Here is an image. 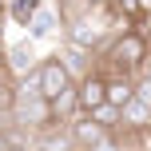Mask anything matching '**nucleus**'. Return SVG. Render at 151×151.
I'll list each match as a JSON object with an SVG mask.
<instances>
[{
    "label": "nucleus",
    "mask_w": 151,
    "mask_h": 151,
    "mask_svg": "<svg viewBox=\"0 0 151 151\" xmlns=\"http://www.w3.org/2000/svg\"><path fill=\"white\" fill-rule=\"evenodd\" d=\"M44 60L40 56V48H36V40H16V44H8L4 48V76L12 83H20V80H28L32 72H36V64Z\"/></svg>",
    "instance_id": "7ed1b4c3"
},
{
    "label": "nucleus",
    "mask_w": 151,
    "mask_h": 151,
    "mask_svg": "<svg viewBox=\"0 0 151 151\" xmlns=\"http://www.w3.org/2000/svg\"><path fill=\"white\" fill-rule=\"evenodd\" d=\"M60 28H64L60 8H56V4H40V12L28 20V40H36V44H40V40H52Z\"/></svg>",
    "instance_id": "39448f33"
},
{
    "label": "nucleus",
    "mask_w": 151,
    "mask_h": 151,
    "mask_svg": "<svg viewBox=\"0 0 151 151\" xmlns=\"http://www.w3.org/2000/svg\"><path fill=\"white\" fill-rule=\"evenodd\" d=\"M8 143H12V139H8V135H0V151H4V147H8Z\"/></svg>",
    "instance_id": "dca6fc26"
},
{
    "label": "nucleus",
    "mask_w": 151,
    "mask_h": 151,
    "mask_svg": "<svg viewBox=\"0 0 151 151\" xmlns=\"http://www.w3.org/2000/svg\"><path fill=\"white\" fill-rule=\"evenodd\" d=\"M131 96H135V80L131 76H107V104L111 107H123Z\"/></svg>",
    "instance_id": "6e6552de"
},
{
    "label": "nucleus",
    "mask_w": 151,
    "mask_h": 151,
    "mask_svg": "<svg viewBox=\"0 0 151 151\" xmlns=\"http://www.w3.org/2000/svg\"><path fill=\"white\" fill-rule=\"evenodd\" d=\"M91 151H123V139H119V135H104Z\"/></svg>",
    "instance_id": "9d476101"
},
{
    "label": "nucleus",
    "mask_w": 151,
    "mask_h": 151,
    "mask_svg": "<svg viewBox=\"0 0 151 151\" xmlns=\"http://www.w3.org/2000/svg\"><path fill=\"white\" fill-rule=\"evenodd\" d=\"M4 151H32V143H28V139H12Z\"/></svg>",
    "instance_id": "ddd939ff"
},
{
    "label": "nucleus",
    "mask_w": 151,
    "mask_h": 151,
    "mask_svg": "<svg viewBox=\"0 0 151 151\" xmlns=\"http://www.w3.org/2000/svg\"><path fill=\"white\" fill-rule=\"evenodd\" d=\"M56 60L68 68V76H72L76 83H80L83 76H91V72H96V56H91V52H83V48H76V44H64L60 52H56Z\"/></svg>",
    "instance_id": "423d86ee"
},
{
    "label": "nucleus",
    "mask_w": 151,
    "mask_h": 151,
    "mask_svg": "<svg viewBox=\"0 0 151 151\" xmlns=\"http://www.w3.org/2000/svg\"><path fill=\"white\" fill-rule=\"evenodd\" d=\"M111 0H80V8H88V12H96V8H107Z\"/></svg>",
    "instance_id": "f8f14e48"
},
{
    "label": "nucleus",
    "mask_w": 151,
    "mask_h": 151,
    "mask_svg": "<svg viewBox=\"0 0 151 151\" xmlns=\"http://www.w3.org/2000/svg\"><path fill=\"white\" fill-rule=\"evenodd\" d=\"M44 0H4V16L12 20V28H28V20L40 12Z\"/></svg>",
    "instance_id": "0eeeda50"
},
{
    "label": "nucleus",
    "mask_w": 151,
    "mask_h": 151,
    "mask_svg": "<svg viewBox=\"0 0 151 151\" xmlns=\"http://www.w3.org/2000/svg\"><path fill=\"white\" fill-rule=\"evenodd\" d=\"M139 80H147V83H151V60L143 64V72H139Z\"/></svg>",
    "instance_id": "4468645a"
},
{
    "label": "nucleus",
    "mask_w": 151,
    "mask_h": 151,
    "mask_svg": "<svg viewBox=\"0 0 151 151\" xmlns=\"http://www.w3.org/2000/svg\"><path fill=\"white\" fill-rule=\"evenodd\" d=\"M139 4H143V12H147V16H151V0H139Z\"/></svg>",
    "instance_id": "f3484780"
},
{
    "label": "nucleus",
    "mask_w": 151,
    "mask_h": 151,
    "mask_svg": "<svg viewBox=\"0 0 151 151\" xmlns=\"http://www.w3.org/2000/svg\"><path fill=\"white\" fill-rule=\"evenodd\" d=\"M88 119H91V123H99V127H104L107 135H119V107L104 104V107H96V111H91Z\"/></svg>",
    "instance_id": "1a4fd4ad"
},
{
    "label": "nucleus",
    "mask_w": 151,
    "mask_h": 151,
    "mask_svg": "<svg viewBox=\"0 0 151 151\" xmlns=\"http://www.w3.org/2000/svg\"><path fill=\"white\" fill-rule=\"evenodd\" d=\"M0 72H4V40H0Z\"/></svg>",
    "instance_id": "2eb2a0df"
},
{
    "label": "nucleus",
    "mask_w": 151,
    "mask_h": 151,
    "mask_svg": "<svg viewBox=\"0 0 151 151\" xmlns=\"http://www.w3.org/2000/svg\"><path fill=\"white\" fill-rule=\"evenodd\" d=\"M32 80H36V91L48 99V104H56L60 96H68L76 88V80L68 76V68H64L56 56H44V60L36 64V72H32Z\"/></svg>",
    "instance_id": "f03ea898"
},
{
    "label": "nucleus",
    "mask_w": 151,
    "mask_h": 151,
    "mask_svg": "<svg viewBox=\"0 0 151 151\" xmlns=\"http://www.w3.org/2000/svg\"><path fill=\"white\" fill-rule=\"evenodd\" d=\"M12 115H16V127H20V135L28 131V139H32V135H40V131H48V127H56V111H52V104H48V99L36 91V80H32V76L16 83Z\"/></svg>",
    "instance_id": "f257e3e1"
},
{
    "label": "nucleus",
    "mask_w": 151,
    "mask_h": 151,
    "mask_svg": "<svg viewBox=\"0 0 151 151\" xmlns=\"http://www.w3.org/2000/svg\"><path fill=\"white\" fill-rule=\"evenodd\" d=\"M135 99H143V104L151 107V83H147V80H139V76H135Z\"/></svg>",
    "instance_id": "9b49d317"
},
{
    "label": "nucleus",
    "mask_w": 151,
    "mask_h": 151,
    "mask_svg": "<svg viewBox=\"0 0 151 151\" xmlns=\"http://www.w3.org/2000/svg\"><path fill=\"white\" fill-rule=\"evenodd\" d=\"M104 104H107V76L96 68L91 76H83V80L76 83V115H91Z\"/></svg>",
    "instance_id": "20e7f679"
}]
</instances>
